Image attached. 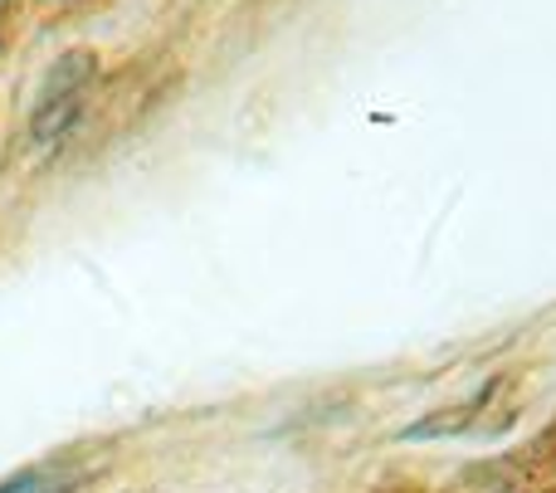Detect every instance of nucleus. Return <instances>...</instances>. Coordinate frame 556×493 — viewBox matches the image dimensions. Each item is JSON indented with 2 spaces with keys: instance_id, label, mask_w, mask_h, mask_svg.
<instances>
[{
  "instance_id": "1",
  "label": "nucleus",
  "mask_w": 556,
  "mask_h": 493,
  "mask_svg": "<svg viewBox=\"0 0 556 493\" xmlns=\"http://www.w3.org/2000/svg\"><path fill=\"white\" fill-rule=\"evenodd\" d=\"M84 68H93V59L88 54H68L64 64L54 68V78H49L45 98H39V108H35V132L39 137H54L59 127L74 117V103H78V93H84V84H88Z\"/></svg>"
}]
</instances>
